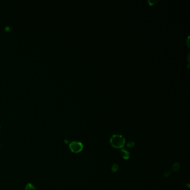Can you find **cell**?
<instances>
[{
    "label": "cell",
    "mask_w": 190,
    "mask_h": 190,
    "mask_svg": "<svg viewBox=\"0 0 190 190\" xmlns=\"http://www.w3.org/2000/svg\"><path fill=\"white\" fill-rule=\"evenodd\" d=\"M0 127H1V126H0Z\"/></svg>",
    "instance_id": "cell-5"
},
{
    "label": "cell",
    "mask_w": 190,
    "mask_h": 190,
    "mask_svg": "<svg viewBox=\"0 0 190 190\" xmlns=\"http://www.w3.org/2000/svg\"><path fill=\"white\" fill-rule=\"evenodd\" d=\"M69 147L71 152H73V153H77L81 152L83 150V145L81 142L74 141V142H71L70 144Z\"/></svg>",
    "instance_id": "cell-2"
},
{
    "label": "cell",
    "mask_w": 190,
    "mask_h": 190,
    "mask_svg": "<svg viewBox=\"0 0 190 190\" xmlns=\"http://www.w3.org/2000/svg\"><path fill=\"white\" fill-rule=\"evenodd\" d=\"M110 143L114 148H122L125 145V139L122 135L115 134L111 137Z\"/></svg>",
    "instance_id": "cell-1"
},
{
    "label": "cell",
    "mask_w": 190,
    "mask_h": 190,
    "mask_svg": "<svg viewBox=\"0 0 190 190\" xmlns=\"http://www.w3.org/2000/svg\"><path fill=\"white\" fill-rule=\"evenodd\" d=\"M121 155L122 156L123 158L124 159H128L129 158V153L124 149L121 150Z\"/></svg>",
    "instance_id": "cell-3"
},
{
    "label": "cell",
    "mask_w": 190,
    "mask_h": 190,
    "mask_svg": "<svg viewBox=\"0 0 190 190\" xmlns=\"http://www.w3.org/2000/svg\"><path fill=\"white\" fill-rule=\"evenodd\" d=\"M25 190H36V189L32 184H27L26 185Z\"/></svg>",
    "instance_id": "cell-4"
}]
</instances>
